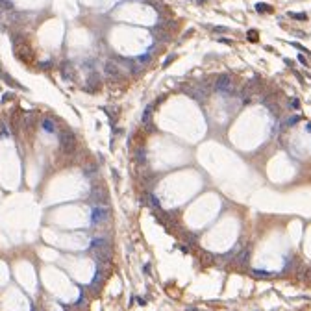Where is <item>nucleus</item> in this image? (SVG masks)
Returning <instances> with one entry per match:
<instances>
[{"label": "nucleus", "mask_w": 311, "mask_h": 311, "mask_svg": "<svg viewBox=\"0 0 311 311\" xmlns=\"http://www.w3.org/2000/svg\"><path fill=\"white\" fill-rule=\"evenodd\" d=\"M59 144H61V150L65 154H72L76 150V135L71 132V130H65V132L59 133Z\"/></svg>", "instance_id": "1"}, {"label": "nucleus", "mask_w": 311, "mask_h": 311, "mask_svg": "<svg viewBox=\"0 0 311 311\" xmlns=\"http://www.w3.org/2000/svg\"><path fill=\"white\" fill-rule=\"evenodd\" d=\"M109 219V209L104 206H95L93 211H91V222L93 224H100V222H106Z\"/></svg>", "instance_id": "2"}, {"label": "nucleus", "mask_w": 311, "mask_h": 311, "mask_svg": "<svg viewBox=\"0 0 311 311\" xmlns=\"http://www.w3.org/2000/svg\"><path fill=\"white\" fill-rule=\"evenodd\" d=\"M215 89L220 93H230L232 91V78L228 74H220L215 80Z\"/></svg>", "instance_id": "3"}, {"label": "nucleus", "mask_w": 311, "mask_h": 311, "mask_svg": "<svg viewBox=\"0 0 311 311\" xmlns=\"http://www.w3.org/2000/svg\"><path fill=\"white\" fill-rule=\"evenodd\" d=\"M91 246H93L95 252H111V243H109V239H106V237H95Z\"/></svg>", "instance_id": "4"}, {"label": "nucleus", "mask_w": 311, "mask_h": 311, "mask_svg": "<svg viewBox=\"0 0 311 311\" xmlns=\"http://www.w3.org/2000/svg\"><path fill=\"white\" fill-rule=\"evenodd\" d=\"M91 198L95 200L98 206H104V204H108V200H109V196H108V193L104 191L102 187H93V191H91Z\"/></svg>", "instance_id": "5"}, {"label": "nucleus", "mask_w": 311, "mask_h": 311, "mask_svg": "<svg viewBox=\"0 0 311 311\" xmlns=\"http://www.w3.org/2000/svg\"><path fill=\"white\" fill-rule=\"evenodd\" d=\"M104 71H106V74L109 76V78H115V80L122 78L121 69L117 67V63H113V61H106V63H104Z\"/></svg>", "instance_id": "6"}, {"label": "nucleus", "mask_w": 311, "mask_h": 311, "mask_svg": "<svg viewBox=\"0 0 311 311\" xmlns=\"http://www.w3.org/2000/svg\"><path fill=\"white\" fill-rule=\"evenodd\" d=\"M100 87V78H98V74H89V78H87V82H85V89L89 93H95L96 89Z\"/></svg>", "instance_id": "7"}, {"label": "nucleus", "mask_w": 311, "mask_h": 311, "mask_svg": "<svg viewBox=\"0 0 311 311\" xmlns=\"http://www.w3.org/2000/svg\"><path fill=\"white\" fill-rule=\"evenodd\" d=\"M41 128H43L46 133H56L58 132V126H56V122H54L52 119H43L41 121Z\"/></svg>", "instance_id": "8"}, {"label": "nucleus", "mask_w": 311, "mask_h": 311, "mask_svg": "<svg viewBox=\"0 0 311 311\" xmlns=\"http://www.w3.org/2000/svg\"><path fill=\"white\" fill-rule=\"evenodd\" d=\"M95 258L100 265H108L111 261V252H95Z\"/></svg>", "instance_id": "9"}, {"label": "nucleus", "mask_w": 311, "mask_h": 311, "mask_svg": "<svg viewBox=\"0 0 311 311\" xmlns=\"http://www.w3.org/2000/svg\"><path fill=\"white\" fill-rule=\"evenodd\" d=\"M255 11H259V13H272V6L259 2V4H255Z\"/></svg>", "instance_id": "10"}, {"label": "nucleus", "mask_w": 311, "mask_h": 311, "mask_svg": "<svg viewBox=\"0 0 311 311\" xmlns=\"http://www.w3.org/2000/svg\"><path fill=\"white\" fill-rule=\"evenodd\" d=\"M2 80L6 82V84H9L11 87H20V85L17 84V82H15V80H13V78H11V76H9V74H2Z\"/></svg>", "instance_id": "11"}, {"label": "nucleus", "mask_w": 311, "mask_h": 311, "mask_svg": "<svg viewBox=\"0 0 311 311\" xmlns=\"http://www.w3.org/2000/svg\"><path fill=\"white\" fill-rule=\"evenodd\" d=\"M0 9H13V2L11 0H0Z\"/></svg>", "instance_id": "12"}, {"label": "nucleus", "mask_w": 311, "mask_h": 311, "mask_svg": "<svg viewBox=\"0 0 311 311\" xmlns=\"http://www.w3.org/2000/svg\"><path fill=\"white\" fill-rule=\"evenodd\" d=\"M289 17H291V19H296V20H307V15H306V13H291V11H289Z\"/></svg>", "instance_id": "13"}, {"label": "nucleus", "mask_w": 311, "mask_h": 311, "mask_svg": "<svg viewBox=\"0 0 311 311\" xmlns=\"http://www.w3.org/2000/svg\"><path fill=\"white\" fill-rule=\"evenodd\" d=\"M150 113H152V106H146V109H144V113H143V122L150 121Z\"/></svg>", "instance_id": "14"}, {"label": "nucleus", "mask_w": 311, "mask_h": 311, "mask_svg": "<svg viewBox=\"0 0 311 311\" xmlns=\"http://www.w3.org/2000/svg\"><path fill=\"white\" fill-rule=\"evenodd\" d=\"M150 59H152L150 54H144V56H139V58H137V61H139V63H148Z\"/></svg>", "instance_id": "15"}, {"label": "nucleus", "mask_w": 311, "mask_h": 311, "mask_svg": "<svg viewBox=\"0 0 311 311\" xmlns=\"http://www.w3.org/2000/svg\"><path fill=\"white\" fill-rule=\"evenodd\" d=\"M248 39H250L252 43H255V41H258V32H255V30H250V32H248Z\"/></svg>", "instance_id": "16"}, {"label": "nucleus", "mask_w": 311, "mask_h": 311, "mask_svg": "<svg viewBox=\"0 0 311 311\" xmlns=\"http://www.w3.org/2000/svg\"><path fill=\"white\" fill-rule=\"evenodd\" d=\"M148 200L152 202V206H154V207H159V198H156L154 195H148Z\"/></svg>", "instance_id": "17"}, {"label": "nucleus", "mask_w": 311, "mask_h": 311, "mask_svg": "<svg viewBox=\"0 0 311 311\" xmlns=\"http://www.w3.org/2000/svg\"><path fill=\"white\" fill-rule=\"evenodd\" d=\"M298 121H300L298 115H296V117H291V119H287V126H293V124H296Z\"/></svg>", "instance_id": "18"}, {"label": "nucleus", "mask_w": 311, "mask_h": 311, "mask_svg": "<svg viewBox=\"0 0 311 311\" xmlns=\"http://www.w3.org/2000/svg\"><path fill=\"white\" fill-rule=\"evenodd\" d=\"M213 32H217V33H222V32H226V28H222V26H215V28H213Z\"/></svg>", "instance_id": "19"}, {"label": "nucleus", "mask_w": 311, "mask_h": 311, "mask_svg": "<svg viewBox=\"0 0 311 311\" xmlns=\"http://www.w3.org/2000/svg\"><path fill=\"white\" fill-rule=\"evenodd\" d=\"M291 108H294V109H298V108H300V104H298V100H296V98L291 102Z\"/></svg>", "instance_id": "20"}, {"label": "nucleus", "mask_w": 311, "mask_h": 311, "mask_svg": "<svg viewBox=\"0 0 311 311\" xmlns=\"http://www.w3.org/2000/svg\"><path fill=\"white\" fill-rule=\"evenodd\" d=\"M174 58H176V56H169V58H167V61H165V63H163V67H167V65H169V63H170V61L174 59Z\"/></svg>", "instance_id": "21"}, {"label": "nucleus", "mask_w": 311, "mask_h": 311, "mask_svg": "<svg viewBox=\"0 0 311 311\" xmlns=\"http://www.w3.org/2000/svg\"><path fill=\"white\" fill-rule=\"evenodd\" d=\"M93 172H95V167L93 169H85V176H93Z\"/></svg>", "instance_id": "22"}, {"label": "nucleus", "mask_w": 311, "mask_h": 311, "mask_svg": "<svg viewBox=\"0 0 311 311\" xmlns=\"http://www.w3.org/2000/svg\"><path fill=\"white\" fill-rule=\"evenodd\" d=\"M298 61H300V63H304V65H307V61H306V58H304V56H298Z\"/></svg>", "instance_id": "23"}, {"label": "nucleus", "mask_w": 311, "mask_h": 311, "mask_svg": "<svg viewBox=\"0 0 311 311\" xmlns=\"http://www.w3.org/2000/svg\"><path fill=\"white\" fill-rule=\"evenodd\" d=\"M39 67H41V69H48V67H50V63H48V61H45V63H41Z\"/></svg>", "instance_id": "24"}, {"label": "nucleus", "mask_w": 311, "mask_h": 311, "mask_svg": "<svg viewBox=\"0 0 311 311\" xmlns=\"http://www.w3.org/2000/svg\"><path fill=\"white\" fill-rule=\"evenodd\" d=\"M307 132H309V133H311V124H307Z\"/></svg>", "instance_id": "25"}]
</instances>
